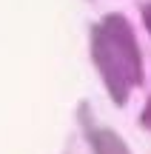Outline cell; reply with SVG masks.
Here are the masks:
<instances>
[{"instance_id":"1","label":"cell","mask_w":151,"mask_h":154,"mask_svg":"<svg viewBox=\"0 0 151 154\" xmlns=\"http://www.w3.org/2000/svg\"><path fill=\"white\" fill-rule=\"evenodd\" d=\"M91 60L108 88V97L125 106L128 91L143 83V57L137 37L123 14H106L91 29Z\"/></svg>"},{"instance_id":"2","label":"cell","mask_w":151,"mask_h":154,"mask_svg":"<svg viewBox=\"0 0 151 154\" xmlns=\"http://www.w3.org/2000/svg\"><path fill=\"white\" fill-rule=\"evenodd\" d=\"M89 146L94 154H131L125 140L111 128H89Z\"/></svg>"},{"instance_id":"3","label":"cell","mask_w":151,"mask_h":154,"mask_svg":"<svg viewBox=\"0 0 151 154\" xmlns=\"http://www.w3.org/2000/svg\"><path fill=\"white\" fill-rule=\"evenodd\" d=\"M140 14H143V23H146L148 34H151V3H143L140 6Z\"/></svg>"},{"instance_id":"4","label":"cell","mask_w":151,"mask_h":154,"mask_svg":"<svg viewBox=\"0 0 151 154\" xmlns=\"http://www.w3.org/2000/svg\"><path fill=\"white\" fill-rule=\"evenodd\" d=\"M140 120H143V126H146L148 131H151V97H148V103H146V109H143V117H140Z\"/></svg>"}]
</instances>
